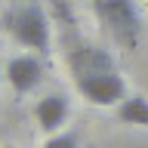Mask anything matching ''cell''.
Wrapping results in <instances>:
<instances>
[{
    "label": "cell",
    "mask_w": 148,
    "mask_h": 148,
    "mask_svg": "<svg viewBox=\"0 0 148 148\" xmlns=\"http://www.w3.org/2000/svg\"><path fill=\"white\" fill-rule=\"evenodd\" d=\"M77 92L90 105L99 108H117L120 102L127 99V80L111 68H96V71H83L77 74Z\"/></svg>",
    "instance_id": "1"
},
{
    "label": "cell",
    "mask_w": 148,
    "mask_h": 148,
    "mask_svg": "<svg viewBox=\"0 0 148 148\" xmlns=\"http://www.w3.org/2000/svg\"><path fill=\"white\" fill-rule=\"evenodd\" d=\"M6 28L12 40L25 49H34V53H46L49 43H53V34H49V18L40 6H22L16 9L12 16L6 18Z\"/></svg>",
    "instance_id": "2"
},
{
    "label": "cell",
    "mask_w": 148,
    "mask_h": 148,
    "mask_svg": "<svg viewBox=\"0 0 148 148\" xmlns=\"http://www.w3.org/2000/svg\"><path fill=\"white\" fill-rule=\"evenodd\" d=\"M96 12L102 16V22L108 25V31L117 37L123 46L139 43V34H142V25H139V9L136 0H96Z\"/></svg>",
    "instance_id": "3"
},
{
    "label": "cell",
    "mask_w": 148,
    "mask_h": 148,
    "mask_svg": "<svg viewBox=\"0 0 148 148\" xmlns=\"http://www.w3.org/2000/svg\"><path fill=\"white\" fill-rule=\"evenodd\" d=\"M3 77L9 80V86H12L16 96H28V92L37 90L40 80H43V62H40L34 53L12 56L6 62V68H3Z\"/></svg>",
    "instance_id": "4"
},
{
    "label": "cell",
    "mask_w": 148,
    "mask_h": 148,
    "mask_svg": "<svg viewBox=\"0 0 148 148\" xmlns=\"http://www.w3.org/2000/svg\"><path fill=\"white\" fill-rule=\"evenodd\" d=\"M34 117H37V123H40L43 133H56V130L68 120V99L59 96V92L43 96V99L34 105Z\"/></svg>",
    "instance_id": "5"
},
{
    "label": "cell",
    "mask_w": 148,
    "mask_h": 148,
    "mask_svg": "<svg viewBox=\"0 0 148 148\" xmlns=\"http://www.w3.org/2000/svg\"><path fill=\"white\" fill-rule=\"evenodd\" d=\"M117 120L130 127H148V99L145 96H127L117 105Z\"/></svg>",
    "instance_id": "6"
},
{
    "label": "cell",
    "mask_w": 148,
    "mask_h": 148,
    "mask_svg": "<svg viewBox=\"0 0 148 148\" xmlns=\"http://www.w3.org/2000/svg\"><path fill=\"white\" fill-rule=\"evenodd\" d=\"M43 148H77V133H59V136L46 139Z\"/></svg>",
    "instance_id": "7"
},
{
    "label": "cell",
    "mask_w": 148,
    "mask_h": 148,
    "mask_svg": "<svg viewBox=\"0 0 148 148\" xmlns=\"http://www.w3.org/2000/svg\"><path fill=\"white\" fill-rule=\"evenodd\" d=\"M0 148H12V145H0Z\"/></svg>",
    "instance_id": "8"
},
{
    "label": "cell",
    "mask_w": 148,
    "mask_h": 148,
    "mask_svg": "<svg viewBox=\"0 0 148 148\" xmlns=\"http://www.w3.org/2000/svg\"><path fill=\"white\" fill-rule=\"evenodd\" d=\"M0 74H3V68H0Z\"/></svg>",
    "instance_id": "9"
},
{
    "label": "cell",
    "mask_w": 148,
    "mask_h": 148,
    "mask_svg": "<svg viewBox=\"0 0 148 148\" xmlns=\"http://www.w3.org/2000/svg\"><path fill=\"white\" fill-rule=\"evenodd\" d=\"M145 6H148V0H145Z\"/></svg>",
    "instance_id": "10"
}]
</instances>
